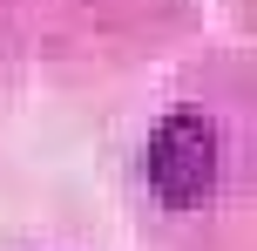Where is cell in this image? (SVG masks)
I'll return each mask as SVG.
<instances>
[{"instance_id":"obj_1","label":"cell","mask_w":257,"mask_h":251,"mask_svg":"<svg viewBox=\"0 0 257 251\" xmlns=\"http://www.w3.org/2000/svg\"><path fill=\"white\" fill-rule=\"evenodd\" d=\"M149 184L163 204H203L210 184H217V129H210L196 109H176V116L156 122L149 136Z\"/></svg>"}]
</instances>
